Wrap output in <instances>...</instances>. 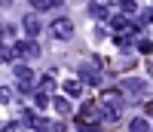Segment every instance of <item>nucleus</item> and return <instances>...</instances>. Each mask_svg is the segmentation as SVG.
Returning a JSON list of instances; mask_svg holds the SVG:
<instances>
[{
	"mask_svg": "<svg viewBox=\"0 0 153 132\" xmlns=\"http://www.w3.org/2000/svg\"><path fill=\"white\" fill-rule=\"evenodd\" d=\"M80 80L86 83V86H101V71H98V64H92V62H86V64H80Z\"/></svg>",
	"mask_w": 153,
	"mask_h": 132,
	"instance_id": "7",
	"label": "nucleus"
},
{
	"mask_svg": "<svg viewBox=\"0 0 153 132\" xmlns=\"http://www.w3.org/2000/svg\"><path fill=\"white\" fill-rule=\"evenodd\" d=\"M34 132H52V123L40 117V120H37V126H34Z\"/></svg>",
	"mask_w": 153,
	"mask_h": 132,
	"instance_id": "21",
	"label": "nucleus"
},
{
	"mask_svg": "<svg viewBox=\"0 0 153 132\" xmlns=\"http://www.w3.org/2000/svg\"><path fill=\"white\" fill-rule=\"evenodd\" d=\"M110 28L117 31V34H135L138 25H132L129 16H123V12H113V16H110Z\"/></svg>",
	"mask_w": 153,
	"mask_h": 132,
	"instance_id": "8",
	"label": "nucleus"
},
{
	"mask_svg": "<svg viewBox=\"0 0 153 132\" xmlns=\"http://www.w3.org/2000/svg\"><path fill=\"white\" fill-rule=\"evenodd\" d=\"M37 89H40V92H46V95H49V92H55V77H52V74L40 77V83H37Z\"/></svg>",
	"mask_w": 153,
	"mask_h": 132,
	"instance_id": "15",
	"label": "nucleus"
},
{
	"mask_svg": "<svg viewBox=\"0 0 153 132\" xmlns=\"http://www.w3.org/2000/svg\"><path fill=\"white\" fill-rule=\"evenodd\" d=\"M46 31H49V37H55V40H71V34H74V22L65 19V16H58V19H52V22L46 25Z\"/></svg>",
	"mask_w": 153,
	"mask_h": 132,
	"instance_id": "1",
	"label": "nucleus"
},
{
	"mask_svg": "<svg viewBox=\"0 0 153 132\" xmlns=\"http://www.w3.org/2000/svg\"><path fill=\"white\" fill-rule=\"evenodd\" d=\"M135 49L138 52H153V43L147 40V37H141V40H135Z\"/></svg>",
	"mask_w": 153,
	"mask_h": 132,
	"instance_id": "20",
	"label": "nucleus"
},
{
	"mask_svg": "<svg viewBox=\"0 0 153 132\" xmlns=\"http://www.w3.org/2000/svg\"><path fill=\"white\" fill-rule=\"evenodd\" d=\"M0 95H3V104H9V101H12V89L3 86V89H0Z\"/></svg>",
	"mask_w": 153,
	"mask_h": 132,
	"instance_id": "23",
	"label": "nucleus"
},
{
	"mask_svg": "<svg viewBox=\"0 0 153 132\" xmlns=\"http://www.w3.org/2000/svg\"><path fill=\"white\" fill-rule=\"evenodd\" d=\"M16 46V52H19V58H40L43 56V49H40V43L37 40H31V37H25V40H19V43H12Z\"/></svg>",
	"mask_w": 153,
	"mask_h": 132,
	"instance_id": "5",
	"label": "nucleus"
},
{
	"mask_svg": "<svg viewBox=\"0 0 153 132\" xmlns=\"http://www.w3.org/2000/svg\"><path fill=\"white\" fill-rule=\"evenodd\" d=\"M101 108L110 111L113 117H120V114H123V108H126V98L120 95V89H107L104 95H101Z\"/></svg>",
	"mask_w": 153,
	"mask_h": 132,
	"instance_id": "3",
	"label": "nucleus"
},
{
	"mask_svg": "<svg viewBox=\"0 0 153 132\" xmlns=\"http://www.w3.org/2000/svg\"><path fill=\"white\" fill-rule=\"evenodd\" d=\"M16 34V25H3V37H12Z\"/></svg>",
	"mask_w": 153,
	"mask_h": 132,
	"instance_id": "26",
	"label": "nucleus"
},
{
	"mask_svg": "<svg viewBox=\"0 0 153 132\" xmlns=\"http://www.w3.org/2000/svg\"><path fill=\"white\" fill-rule=\"evenodd\" d=\"M31 9L34 12H46V9H58V6H65V0H28Z\"/></svg>",
	"mask_w": 153,
	"mask_h": 132,
	"instance_id": "9",
	"label": "nucleus"
},
{
	"mask_svg": "<svg viewBox=\"0 0 153 132\" xmlns=\"http://www.w3.org/2000/svg\"><path fill=\"white\" fill-rule=\"evenodd\" d=\"M89 16H92L95 22H110V16H107V6H104V3H95V0L89 3Z\"/></svg>",
	"mask_w": 153,
	"mask_h": 132,
	"instance_id": "11",
	"label": "nucleus"
},
{
	"mask_svg": "<svg viewBox=\"0 0 153 132\" xmlns=\"http://www.w3.org/2000/svg\"><path fill=\"white\" fill-rule=\"evenodd\" d=\"M113 40H117V49H120V52H129V49L135 46L132 34H117V37H113Z\"/></svg>",
	"mask_w": 153,
	"mask_h": 132,
	"instance_id": "14",
	"label": "nucleus"
},
{
	"mask_svg": "<svg viewBox=\"0 0 153 132\" xmlns=\"http://www.w3.org/2000/svg\"><path fill=\"white\" fill-rule=\"evenodd\" d=\"M101 3H120V0H101Z\"/></svg>",
	"mask_w": 153,
	"mask_h": 132,
	"instance_id": "27",
	"label": "nucleus"
},
{
	"mask_svg": "<svg viewBox=\"0 0 153 132\" xmlns=\"http://www.w3.org/2000/svg\"><path fill=\"white\" fill-rule=\"evenodd\" d=\"M37 120H40V117H37V111H22V117H19V123H22L25 129H34Z\"/></svg>",
	"mask_w": 153,
	"mask_h": 132,
	"instance_id": "13",
	"label": "nucleus"
},
{
	"mask_svg": "<svg viewBox=\"0 0 153 132\" xmlns=\"http://www.w3.org/2000/svg\"><path fill=\"white\" fill-rule=\"evenodd\" d=\"M120 92H126L129 98H144L147 95V83L141 80V77H126V80H120Z\"/></svg>",
	"mask_w": 153,
	"mask_h": 132,
	"instance_id": "2",
	"label": "nucleus"
},
{
	"mask_svg": "<svg viewBox=\"0 0 153 132\" xmlns=\"http://www.w3.org/2000/svg\"><path fill=\"white\" fill-rule=\"evenodd\" d=\"M22 31L31 37V40H37V37L43 34V22H40V16L37 12H28V16H22Z\"/></svg>",
	"mask_w": 153,
	"mask_h": 132,
	"instance_id": "6",
	"label": "nucleus"
},
{
	"mask_svg": "<svg viewBox=\"0 0 153 132\" xmlns=\"http://www.w3.org/2000/svg\"><path fill=\"white\" fill-rule=\"evenodd\" d=\"M129 132H153V129H150V120L135 117V120H129Z\"/></svg>",
	"mask_w": 153,
	"mask_h": 132,
	"instance_id": "12",
	"label": "nucleus"
},
{
	"mask_svg": "<svg viewBox=\"0 0 153 132\" xmlns=\"http://www.w3.org/2000/svg\"><path fill=\"white\" fill-rule=\"evenodd\" d=\"M19 52H16V46H3V62H12Z\"/></svg>",
	"mask_w": 153,
	"mask_h": 132,
	"instance_id": "22",
	"label": "nucleus"
},
{
	"mask_svg": "<svg viewBox=\"0 0 153 132\" xmlns=\"http://www.w3.org/2000/svg\"><path fill=\"white\" fill-rule=\"evenodd\" d=\"M52 108H55L58 114H68V111H71V101H68L65 95H55V98H52Z\"/></svg>",
	"mask_w": 153,
	"mask_h": 132,
	"instance_id": "17",
	"label": "nucleus"
},
{
	"mask_svg": "<svg viewBox=\"0 0 153 132\" xmlns=\"http://www.w3.org/2000/svg\"><path fill=\"white\" fill-rule=\"evenodd\" d=\"M147 25H153V6L138 12V28H147Z\"/></svg>",
	"mask_w": 153,
	"mask_h": 132,
	"instance_id": "16",
	"label": "nucleus"
},
{
	"mask_svg": "<svg viewBox=\"0 0 153 132\" xmlns=\"http://www.w3.org/2000/svg\"><path fill=\"white\" fill-rule=\"evenodd\" d=\"M83 80H80V77H76V80H65V83H61V89H65V95H71V98H80V92H83Z\"/></svg>",
	"mask_w": 153,
	"mask_h": 132,
	"instance_id": "10",
	"label": "nucleus"
},
{
	"mask_svg": "<svg viewBox=\"0 0 153 132\" xmlns=\"http://www.w3.org/2000/svg\"><path fill=\"white\" fill-rule=\"evenodd\" d=\"M52 132H68V123H65V120H55V123H52Z\"/></svg>",
	"mask_w": 153,
	"mask_h": 132,
	"instance_id": "24",
	"label": "nucleus"
},
{
	"mask_svg": "<svg viewBox=\"0 0 153 132\" xmlns=\"http://www.w3.org/2000/svg\"><path fill=\"white\" fill-rule=\"evenodd\" d=\"M49 101H52V98H49V95H46V92H40V89H37V92H34V104H37V108H46V104H49Z\"/></svg>",
	"mask_w": 153,
	"mask_h": 132,
	"instance_id": "19",
	"label": "nucleus"
},
{
	"mask_svg": "<svg viewBox=\"0 0 153 132\" xmlns=\"http://www.w3.org/2000/svg\"><path fill=\"white\" fill-rule=\"evenodd\" d=\"M120 12L123 16H132V12H138V3L135 0H120Z\"/></svg>",
	"mask_w": 153,
	"mask_h": 132,
	"instance_id": "18",
	"label": "nucleus"
},
{
	"mask_svg": "<svg viewBox=\"0 0 153 132\" xmlns=\"http://www.w3.org/2000/svg\"><path fill=\"white\" fill-rule=\"evenodd\" d=\"M19 129H22V123H19V120H12V123H6V126H3V132H19Z\"/></svg>",
	"mask_w": 153,
	"mask_h": 132,
	"instance_id": "25",
	"label": "nucleus"
},
{
	"mask_svg": "<svg viewBox=\"0 0 153 132\" xmlns=\"http://www.w3.org/2000/svg\"><path fill=\"white\" fill-rule=\"evenodd\" d=\"M12 74H16V83H19V92L22 95H31V83H34V71L28 68L25 62H19L16 68H12Z\"/></svg>",
	"mask_w": 153,
	"mask_h": 132,
	"instance_id": "4",
	"label": "nucleus"
}]
</instances>
